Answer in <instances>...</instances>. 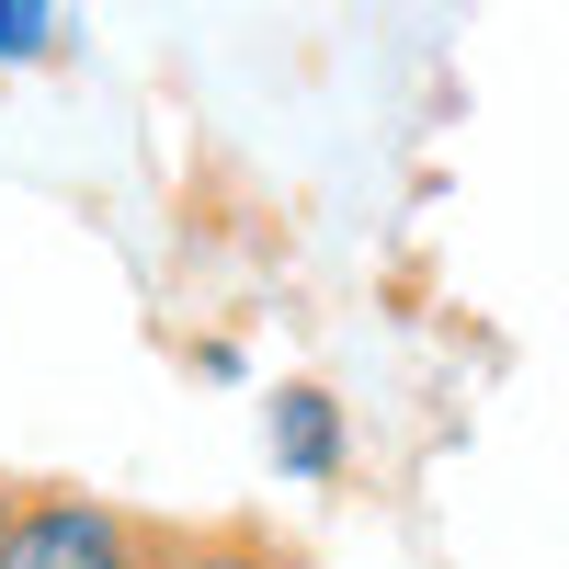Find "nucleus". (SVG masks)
<instances>
[{"mask_svg":"<svg viewBox=\"0 0 569 569\" xmlns=\"http://www.w3.org/2000/svg\"><path fill=\"white\" fill-rule=\"evenodd\" d=\"M0 569H149V512H126L103 490H12L0 525Z\"/></svg>","mask_w":569,"mask_h":569,"instance_id":"1","label":"nucleus"},{"mask_svg":"<svg viewBox=\"0 0 569 569\" xmlns=\"http://www.w3.org/2000/svg\"><path fill=\"white\" fill-rule=\"evenodd\" d=\"M149 569H308V558L251 512H228V525H160L149 512Z\"/></svg>","mask_w":569,"mask_h":569,"instance_id":"2","label":"nucleus"},{"mask_svg":"<svg viewBox=\"0 0 569 569\" xmlns=\"http://www.w3.org/2000/svg\"><path fill=\"white\" fill-rule=\"evenodd\" d=\"M273 467H284V479H330V467H342V410H330L319 388L273 399Z\"/></svg>","mask_w":569,"mask_h":569,"instance_id":"3","label":"nucleus"},{"mask_svg":"<svg viewBox=\"0 0 569 569\" xmlns=\"http://www.w3.org/2000/svg\"><path fill=\"white\" fill-rule=\"evenodd\" d=\"M69 58V12L58 0H0V69H46Z\"/></svg>","mask_w":569,"mask_h":569,"instance_id":"4","label":"nucleus"},{"mask_svg":"<svg viewBox=\"0 0 569 569\" xmlns=\"http://www.w3.org/2000/svg\"><path fill=\"white\" fill-rule=\"evenodd\" d=\"M12 490H23V479H0V525H12Z\"/></svg>","mask_w":569,"mask_h":569,"instance_id":"5","label":"nucleus"}]
</instances>
